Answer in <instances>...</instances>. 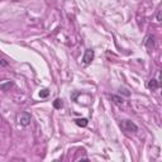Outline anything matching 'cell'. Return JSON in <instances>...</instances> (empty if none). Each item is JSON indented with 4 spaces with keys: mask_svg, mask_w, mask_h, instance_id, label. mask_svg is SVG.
I'll return each instance as SVG.
<instances>
[{
    "mask_svg": "<svg viewBox=\"0 0 162 162\" xmlns=\"http://www.w3.org/2000/svg\"><path fill=\"white\" fill-rule=\"evenodd\" d=\"M120 127H122V129H123L124 132H128V133H136V132H138V127H137V124L134 123V122H132V120H128V119L122 120Z\"/></svg>",
    "mask_w": 162,
    "mask_h": 162,
    "instance_id": "obj_1",
    "label": "cell"
},
{
    "mask_svg": "<svg viewBox=\"0 0 162 162\" xmlns=\"http://www.w3.org/2000/svg\"><path fill=\"white\" fill-rule=\"evenodd\" d=\"M93 60H94V51L91 50V48H89V50L85 51L84 56H82V65L89 66L91 62H93Z\"/></svg>",
    "mask_w": 162,
    "mask_h": 162,
    "instance_id": "obj_2",
    "label": "cell"
},
{
    "mask_svg": "<svg viewBox=\"0 0 162 162\" xmlns=\"http://www.w3.org/2000/svg\"><path fill=\"white\" fill-rule=\"evenodd\" d=\"M30 120H32V115H30V113L23 112L22 114H20V117H19V123H20V125L27 127V125L30 124Z\"/></svg>",
    "mask_w": 162,
    "mask_h": 162,
    "instance_id": "obj_3",
    "label": "cell"
},
{
    "mask_svg": "<svg viewBox=\"0 0 162 162\" xmlns=\"http://www.w3.org/2000/svg\"><path fill=\"white\" fill-rule=\"evenodd\" d=\"M147 86H148L149 90L155 91V90H157V89L160 87V81H158V80H155V79H151V80L148 81Z\"/></svg>",
    "mask_w": 162,
    "mask_h": 162,
    "instance_id": "obj_4",
    "label": "cell"
},
{
    "mask_svg": "<svg viewBox=\"0 0 162 162\" xmlns=\"http://www.w3.org/2000/svg\"><path fill=\"white\" fill-rule=\"evenodd\" d=\"M145 46L148 48V50H153L155 48V38L152 36H148L145 41Z\"/></svg>",
    "mask_w": 162,
    "mask_h": 162,
    "instance_id": "obj_5",
    "label": "cell"
},
{
    "mask_svg": "<svg viewBox=\"0 0 162 162\" xmlns=\"http://www.w3.org/2000/svg\"><path fill=\"white\" fill-rule=\"evenodd\" d=\"M75 123L76 125H79V127H86V125L89 124V120L86 118H80V119H75Z\"/></svg>",
    "mask_w": 162,
    "mask_h": 162,
    "instance_id": "obj_6",
    "label": "cell"
},
{
    "mask_svg": "<svg viewBox=\"0 0 162 162\" xmlns=\"http://www.w3.org/2000/svg\"><path fill=\"white\" fill-rule=\"evenodd\" d=\"M11 86H13V82H10V81L3 82V84H0V90L8 91V90H10V89H11Z\"/></svg>",
    "mask_w": 162,
    "mask_h": 162,
    "instance_id": "obj_7",
    "label": "cell"
},
{
    "mask_svg": "<svg viewBox=\"0 0 162 162\" xmlns=\"http://www.w3.org/2000/svg\"><path fill=\"white\" fill-rule=\"evenodd\" d=\"M62 106H63V103L61 99H56L53 102V108L54 109H62Z\"/></svg>",
    "mask_w": 162,
    "mask_h": 162,
    "instance_id": "obj_8",
    "label": "cell"
},
{
    "mask_svg": "<svg viewBox=\"0 0 162 162\" xmlns=\"http://www.w3.org/2000/svg\"><path fill=\"white\" fill-rule=\"evenodd\" d=\"M119 94H120V95H124V96H130V91L125 87H119Z\"/></svg>",
    "mask_w": 162,
    "mask_h": 162,
    "instance_id": "obj_9",
    "label": "cell"
},
{
    "mask_svg": "<svg viewBox=\"0 0 162 162\" xmlns=\"http://www.w3.org/2000/svg\"><path fill=\"white\" fill-rule=\"evenodd\" d=\"M48 95H50V90H48V89H43V90H41L39 91V96L41 97H47Z\"/></svg>",
    "mask_w": 162,
    "mask_h": 162,
    "instance_id": "obj_10",
    "label": "cell"
},
{
    "mask_svg": "<svg viewBox=\"0 0 162 162\" xmlns=\"http://www.w3.org/2000/svg\"><path fill=\"white\" fill-rule=\"evenodd\" d=\"M112 99L114 100V102L117 103V104H123V99H122L120 96H118V95H113Z\"/></svg>",
    "mask_w": 162,
    "mask_h": 162,
    "instance_id": "obj_11",
    "label": "cell"
},
{
    "mask_svg": "<svg viewBox=\"0 0 162 162\" xmlns=\"http://www.w3.org/2000/svg\"><path fill=\"white\" fill-rule=\"evenodd\" d=\"M0 66H3V67L8 66V61L7 60H0Z\"/></svg>",
    "mask_w": 162,
    "mask_h": 162,
    "instance_id": "obj_12",
    "label": "cell"
},
{
    "mask_svg": "<svg viewBox=\"0 0 162 162\" xmlns=\"http://www.w3.org/2000/svg\"><path fill=\"white\" fill-rule=\"evenodd\" d=\"M157 20H158V22L161 20V10H160V8H158V10H157Z\"/></svg>",
    "mask_w": 162,
    "mask_h": 162,
    "instance_id": "obj_13",
    "label": "cell"
}]
</instances>
